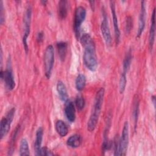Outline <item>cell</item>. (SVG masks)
<instances>
[{
  "label": "cell",
  "instance_id": "6da1fadb",
  "mask_svg": "<svg viewBox=\"0 0 156 156\" xmlns=\"http://www.w3.org/2000/svg\"><path fill=\"white\" fill-rule=\"evenodd\" d=\"M80 40L84 48L83 55V63L88 69L91 71H94L98 66L94 42L88 34H83L82 35Z\"/></svg>",
  "mask_w": 156,
  "mask_h": 156
},
{
  "label": "cell",
  "instance_id": "7a4b0ae2",
  "mask_svg": "<svg viewBox=\"0 0 156 156\" xmlns=\"http://www.w3.org/2000/svg\"><path fill=\"white\" fill-rule=\"evenodd\" d=\"M104 94L105 90L104 88H101L96 94L93 110L87 122V129L89 132H93L96 127L104 101Z\"/></svg>",
  "mask_w": 156,
  "mask_h": 156
},
{
  "label": "cell",
  "instance_id": "3957f363",
  "mask_svg": "<svg viewBox=\"0 0 156 156\" xmlns=\"http://www.w3.org/2000/svg\"><path fill=\"white\" fill-rule=\"evenodd\" d=\"M54 63V50L52 45H48L44 51V65L45 76L49 79L51 76L52 70Z\"/></svg>",
  "mask_w": 156,
  "mask_h": 156
},
{
  "label": "cell",
  "instance_id": "277c9868",
  "mask_svg": "<svg viewBox=\"0 0 156 156\" xmlns=\"http://www.w3.org/2000/svg\"><path fill=\"white\" fill-rule=\"evenodd\" d=\"M15 113V108H12L7 113L6 115L1 119V123H0L1 139H2L9 132L12 121L14 118Z\"/></svg>",
  "mask_w": 156,
  "mask_h": 156
},
{
  "label": "cell",
  "instance_id": "5b68a950",
  "mask_svg": "<svg viewBox=\"0 0 156 156\" xmlns=\"http://www.w3.org/2000/svg\"><path fill=\"white\" fill-rule=\"evenodd\" d=\"M86 13V9L83 6H78L75 10L74 18V30L77 38H79L80 37V27L85 19Z\"/></svg>",
  "mask_w": 156,
  "mask_h": 156
},
{
  "label": "cell",
  "instance_id": "8992f818",
  "mask_svg": "<svg viewBox=\"0 0 156 156\" xmlns=\"http://www.w3.org/2000/svg\"><path fill=\"white\" fill-rule=\"evenodd\" d=\"M31 17H32V8L30 5H29L25 12L24 16V32L23 38V43L24 45V49L26 52L28 51V44H27V38L30 33V23H31Z\"/></svg>",
  "mask_w": 156,
  "mask_h": 156
},
{
  "label": "cell",
  "instance_id": "52a82bcc",
  "mask_svg": "<svg viewBox=\"0 0 156 156\" xmlns=\"http://www.w3.org/2000/svg\"><path fill=\"white\" fill-rule=\"evenodd\" d=\"M129 123L124 124L121 138H119V155H126L129 144Z\"/></svg>",
  "mask_w": 156,
  "mask_h": 156
},
{
  "label": "cell",
  "instance_id": "ba28073f",
  "mask_svg": "<svg viewBox=\"0 0 156 156\" xmlns=\"http://www.w3.org/2000/svg\"><path fill=\"white\" fill-rule=\"evenodd\" d=\"M1 77L4 81V85L8 90H12L15 87V81L12 71L10 68H7V69L2 71H1Z\"/></svg>",
  "mask_w": 156,
  "mask_h": 156
},
{
  "label": "cell",
  "instance_id": "9c48e42d",
  "mask_svg": "<svg viewBox=\"0 0 156 156\" xmlns=\"http://www.w3.org/2000/svg\"><path fill=\"white\" fill-rule=\"evenodd\" d=\"M101 30L106 44L108 46H110L112 44V37L110 34L107 17L105 13L103 14V18L101 24Z\"/></svg>",
  "mask_w": 156,
  "mask_h": 156
},
{
  "label": "cell",
  "instance_id": "30bf717a",
  "mask_svg": "<svg viewBox=\"0 0 156 156\" xmlns=\"http://www.w3.org/2000/svg\"><path fill=\"white\" fill-rule=\"evenodd\" d=\"M146 3L144 1H142L141 2V7L140 12L139 15V20H138V27L137 31V37H140L145 27V22H146Z\"/></svg>",
  "mask_w": 156,
  "mask_h": 156
},
{
  "label": "cell",
  "instance_id": "8fae6325",
  "mask_svg": "<svg viewBox=\"0 0 156 156\" xmlns=\"http://www.w3.org/2000/svg\"><path fill=\"white\" fill-rule=\"evenodd\" d=\"M110 9H111V12H112V15L113 27H114L115 41H116V44H118L119 42V40H120V30H119V28L118 18H117L116 14L115 2L113 1H110Z\"/></svg>",
  "mask_w": 156,
  "mask_h": 156
},
{
  "label": "cell",
  "instance_id": "7c38bea8",
  "mask_svg": "<svg viewBox=\"0 0 156 156\" xmlns=\"http://www.w3.org/2000/svg\"><path fill=\"white\" fill-rule=\"evenodd\" d=\"M64 112L67 120L70 122H73L76 119V110L74 104L68 100L66 102Z\"/></svg>",
  "mask_w": 156,
  "mask_h": 156
},
{
  "label": "cell",
  "instance_id": "4fadbf2b",
  "mask_svg": "<svg viewBox=\"0 0 156 156\" xmlns=\"http://www.w3.org/2000/svg\"><path fill=\"white\" fill-rule=\"evenodd\" d=\"M155 9H153L152 16H151V23L149 34V46L151 50L152 49L155 40Z\"/></svg>",
  "mask_w": 156,
  "mask_h": 156
},
{
  "label": "cell",
  "instance_id": "5bb4252c",
  "mask_svg": "<svg viewBox=\"0 0 156 156\" xmlns=\"http://www.w3.org/2000/svg\"><path fill=\"white\" fill-rule=\"evenodd\" d=\"M43 136V130L42 127H40L37 130L36 135H35V140L34 143V149H35L36 155H39V153L41 148Z\"/></svg>",
  "mask_w": 156,
  "mask_h": 156
},
{
  "label": "cell",
  "instance_id": "9a60e30c",
  "mask_svg": "<svg viewBox=\"0 0 156 156\" xmlns=\"http://www.w3.org/2000/svg\"><path fill=\"white\" fill-rule=\"evenodd\" d=\"M139 105H140V100L138 95L135 94L133 99V104H132V116L134 122V127L135 129L137 126V121L139 115Z\"/></svg>",
  "mask_w": 156,
  "mask_h": 156
},
{
  "label": "cell",
  "instance_id": "2e32d148",
  "mask_svg": "<svg viewBox=\"0 0 156 156\" xmlns=\"http://www.w3.org/2000/svg\"><path fill=\"white\" fill-rule=\"evenodd\" d=\"M57 91L60 99L62 101L66 102L68 100V95L65 85L62 81H58L57 83Z\"/></svg>",
  "mask_w": 156,
  "mask_h": 156
},
{
  "label": "cell",
  "instance_id": "e0dca14e",
  "mask_svg": "<svg viewBox=\"0 0 156 156\" xmlns=\"http://www.w3.org/2000/svg\"><path fill=\"white\" fill-rule=\"evenodd\" d=\"M81 142V136L79 134H74L68 138L66 141V144L68 146L71 148H77L80 146Z\"/></svg>",
  "mask_w": 156,
  "mask_h": 156
},
{
  "label": "cell",
  "instance_id": "ac0fdd59",
  "mask_svg": "<svg viewBox=\"0 0 156 156\" xmlns=\"http://www.w3.org/2000/svg\"><path fill=\"white\" fill-rule=\"evenodd\" d=\"M67 43L65 41H59L57 43V49L58 52V55L60 59L62 61H64L67 53Z\"/></svg>",
  "mask_w": 156,
  "mask_h": 156
},
{
  "label": "cell",
  "instance_id": "d6986e66",
  "mask_svg": "<svg viewBox=\"0 0 156 156\" xmlns=\"http://www.w3.org/2000/svg\"><path fill=\"white\" fill-rule=\"evenodd\" d=\"M67 3L68 2L65 0H61L58 2V15L61 20H64L67 16Z\"/></svg>",
  "mask_w": 156,
  "mask_h": 156
},
{
  "label": "cell",
  "instance_id": "ffe728a7",
  "mask_svg": "<svg viewBox=\"0 0 156 156\" xmlns=\"http://www.w3.org/2000/svg\"><path fill=\"white\" fill-rule=\"evenodd\" d=\"M55 129L57 132L61 136H65L67 135L68 129L66 124L62 120H58L55 123Z\"/></svg>",
  "mask_w": 156,
  "mask_h": 156
},
{
  "label": "cell",
  "instance_id": "44dd1931",
  "mask_svg": "<svg viewBox=\"0 0 156 156\" xmlns=\"http://www.w3.org/2000/svg\"><path fill=\"white\" fill-rule=\"evenodd\" d=\"M75 85H76V88L78 91H80L83 90L86 85L85 76L82 74H79L76 79Z\"/></svg>",
  "mask_w": 156,
  "mask_h": 156
},
{
  "label": "cell",
  "instance_id": "7402d4cb",
  "mask_svg": "<svg viewBox=\"0 0 156 156\" xmlns=\"http://www.w3.org/2000/svg\"><path fill=\"white\" fill-rule=\"evenodd\" d=\"M19 152H20V155L21 156L30 155V151L29 148L28 142L27 140L24 138H22L20 141Z\"/></svg>",
  "mask_w": 156,
  "mask_h": 156
},
{
  "label": "cell",
  "instance_id": "603a6c76",
  "mask_svg": "<svg viewBox=\"0 0 156 156\" xmlns=\"http://www.w3.org/2000/svg\"><path fill=\"white\" fill-rule=\"evenodd\" d=\"M132 62V54L130 51H129L125 55L122 63V72L127 73L129 69Z\"/></svg>",
  "mask_w": 156,
  "mask_h": 156
},
{
  "label": "cell",
  "instance_id": "cb8c5ba5",
  "mask_svg": "<svg viewBox=\"0 0 156 156\" xmlns=\"http://www.w3.org/2000/svg\"><path fill=\"white\" fill-rule=\"evenodd\" d=\"M126 83H127L126 73L122 72L120 76L119 81V90L121 94L123 93V92L124 91L126 86Z\"/></svg>",
  "mask_w": 156,
  "mask_h": 156
},
{
  "label": "cell",
  "instance_id": "d4e9b609",
  "mask_svg": "<svg viewBox=\"0 0 156 156\" xmlns=\"http://www.w3.org/2000/svg\"><path fill=\"white\" fill-rule=\"evenodd\" d=\"M75 104L77 110L79 111L82 110L84 108L85 104V102L83 97L81 95H78L76 98Z\"/></svg>",
  "mask_w": 156,
  "mask_h": 156
},
{
  "label": "cell",
  "instance_id": "484cf974",
  "mask_svg": "<svg viewBox=\"0 0 156 156\" xmlns=\"http://www.w3.org/2000/svg\"><path fill=\"white\" fill-rule=\"evenodd\" d=\"M133 22L132 18L130 16H127L126 19V24H125V30L127 33H129L132 28Z\"/></svg>",
  "mask_w": 156,
  "mask_h": 156
},
{
  "label": "cell",
  "instance_id": "4316f807",
  "mask_svg": "<svg viewBox=\"0 0 156 156\" xmlns=\"http://www.w3.org/2000/svg\"><path fill=\"white\" fill-rule=\"evenodd\" d=\"M54 154L46 147H43L41 148L39 155H53Z\"/></svg>",
  "mask_w": 156,
  "mask_h": 156
},
{
  "label": "cell",
  "instance_id": "83f0119b",
  "mask_svg": "<svg viewBox=\"0 0 156 156\" xmlns=\"http://www.w3.org/2000/svg\"><path fill=\"white\" fill-rule=\"evenodd\" d=\"M5 20V16L4 14V6L2 1H0V22L2 24Z\"/></svg>",
  "mask_w": 156,
  "mask_h": 156
},
{
  "label": "cell",
  "instance_id": "f1b7e54d",
  "mask_svg": "<svg viewBox=\"0 0 156 156\" xmlns=\"http://www.w3.org/2000/svg\"><path fill=\"white\" fill-rule=\"evenodd\" d=\"M37 39L38 40V42H40L43 40V33L42 32H39L37 35Z\"/></svg>",
  "mask_w": 156,
  "mask_h": 156
},
{
  "label": "cell",
  "instance_id": "f546056e",
  "mask_svg": "<svg viewBox=\"0 0 156 156\" xmlns=\"http://www.w3.org/2000/svg\"><path fill=\"white\" fill-rule=\"evenodd\" d=\"M152 103L154 104V107L155 108V96H152Z\"/></svg>",
  "mask_w": 156,
  "mask_h": 156
}]
</instances>
